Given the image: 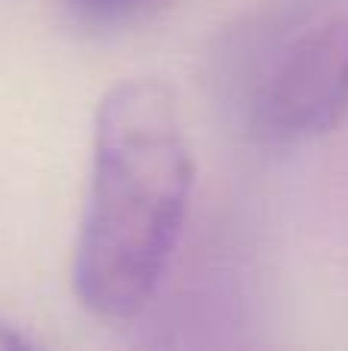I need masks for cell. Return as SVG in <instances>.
<instances>
[{
  "label": "cell",
  "mask_w": 348,
  "mask_h": 351,
  "mask_svg": "<svg viewBox=\"0 0 348 351\" xmlns=\"http://www.w3.org/2000/svg\"><path fill=\"white\" fill-rule=\"evenodd\" d=\"M195 158L176 93L160 77L117 80L92 117V158L74 296L96 317L123 321L151 302L188 219Z\"/></svg>",
  "instance_id": "obj_1"
},
{
  "label": "cell",
  "mask_w": 348,
  "mask_h": 351,
  "mask_svg": "<svg viewBox=\"0 0 348 351\" xmlns=\"http://www.w3.org/2000/svg\"><path fill=\"white\" fill-rule=\"evenodd\" d=\"M348 114V16L312 25L275 56L253 99L250 127L269 145L330 133Z\"/></svg>",
  "instance_id": "obj_2"
},
{
  "label": "cell",
  "mask_w": 348,
  "mask_h": 351,
  "mask_svg": "<svg viewBox=\"0 0 348 351\" xmlns=\"http://www.w3.org/2000/svg\"><path fill=\"white\" fill-rule=\"evenodd\" d=\"M151 0H65V6L90 25H114L129 19L133 12H139L142 6H148Z\"/></svg>",
  "instance_id": "obj_3"
},
{
  "label": "cell",
  "mask_w": 348,
  "mask_h": 351,
  "mask_svg": "<svg viewBox=\"0 0 348 351\" xmlns=\"http://www.w3.org/2000/svg\"><path fill=\"white\" fill-rule=\"evenodd\" d=\"M31 348V339L25 333H18L10 324H0V351H25Z\"/></svg>",
  "instance_id": "obj_4"
}]
</instances>
